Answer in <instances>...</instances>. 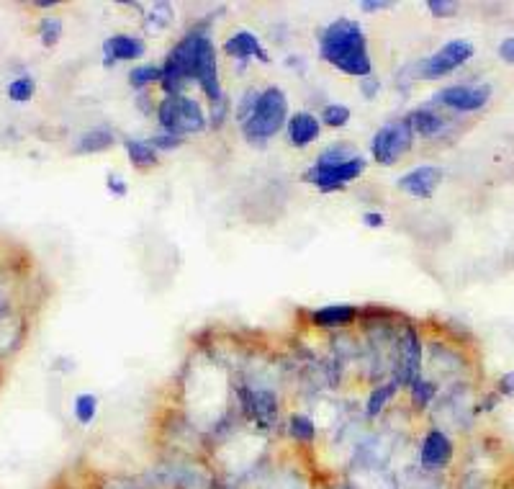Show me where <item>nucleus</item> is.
Returning a JSON list of instances; mask_svg holds the SVG:
<instances>
[{
  "label": "nucleus",
  "mask_w": 514,
  "mask_h": 489,
  "mask_svg": "<svg viewBox=\"0 0 514 489\" xmlns=\"http://www.w3.org/2000/svg\"><path fill=\"white\" fill-rule=\"evenodd\" d=\"M160 83L168 96H180L183 85L198 83V88L214 103L224 98L222 83H219L216 47L209 39V34H206V29L191 31V34H186L170 49L168 60L162 65Z\"/></svg>",
  "instance_id": "obj_1"
},
{
  "label": "nucleus",
  "mask_w": 514,
  "mask_h": 489,
  "mask_svg": "<svg viewBox=\"0 0 514 489\" xmlns=\"http://www.w3.org/2000/svg\"><path fill=\"white\" fill-rule=\"evenodd\" d=\"M319 55L353 78H371L373 62L368 55V39L358 21L337 19L319 34Z\"/></svg>",
  "instance_id": "obj_2"
},
{
  "label": "nucleus",
  "mask_w": 514,
  "mask_h": 489,
  "mask_svg": "<svg viewBox=\"0 0 514 489\" xmlns=\"http://www.w3.org/2000/svg\"><path fill=\"white\" fill-rule=\"evenodd\" d=\"M288 116V98L281 88H268L257 96L250 116L242 121V132L250 142H268L281 132Z\"/></svg>",
  "instance_id": "obj_3"
},
{
  "label": "nucleus",
  "mask_w": 514,
  "mask_h": 489,
  "mask_svg": "<svg viewBox=\"0 0 514 489\" xmlns=\"http://www.w3.org/2000/svg\"><path fill=\"white\" fill-rule=\"evenodd\" d=\"M157 119H160L162 129L175 137L186 139V134L204 132L206 129V114L201 109V103L193 101L188 96H165L157 106Z\"/></svg>",
  "instance_id": "obj_4"
},
{
  "label": "nucleus",
  "mask_w": 514,
  "mask_h": 489,
  "mask_svg": "<svg viewBox=\"0 0 514 489\" xmlns=\"http://www.w3.org/2000/svg\"><path fill=\"white\" fill-rule=\"evenodd\" d=\"M473 55H476V49H473V44L468 42V39H453V42L443 44V47L437 49L435 55L419 62L417 73L422 80L448 78V75L455 73L458 67L471 62Z\"/></svg>",
  "instance_id": "obj_5"
},
{
  "label": "nucleus",
  "mask_w": 514,
  "mask_h": 489,
  "mask_svg": "<svg viewBox=\"0 0 514 489\" xmlns=\"http://www.w3.org/2000/svg\"><path fill=\"white\" fill-rule=\"evenodd\" d=\"M412 142H414V132L412 127H409V119L391 121V124H386V127H381L376 132L371 152L373 157H376L378 165L391 168V165L399 163V157L404 155V152H409Z\"/></svg>",
  "instance_id": "obj_6"
},
{
  "label": "nucleus",
  "mask_w": 514,
  "mask_h": 489,
  "mask_svg": "<svg viewBox=\"0 0 514 489\" xmlns=\"http://www.w3.org/2000/svg\"><path fill=\"white\" fill-rule=\"evenodd\" d=\"M365 170V160L363 157H353V160H347V163H337V165H319L314 163V168L306 170L304 181L311 183V186H317L319 191L329 194V191H342L345 186L360 178V173Z\"/></svg>",
  "instance_id": "obj_7"
},
{
  "label": "nucleus",
  "mask_w": 514,
  "mask_h": 489,
  "mask_svg": "<svg viewBox=\"0 0 514 489\" xmlns=\"http://www.w3.org/2000/svg\"><path fill=\"white\" fill-rule=\"evenodd\" d=\"M491 98V85H450L437 93L435 103L445 106L450 111H461V114H473L481 111Z\"/></svg>",
  "instance_id": "obj_8"
},
{
  "label": "nucleus",
  "mask_w": 514,
  "mask_h": 489,
  "mask_svg": "<svg viewBox=\"0 0 514 489\" xmlns=\"http://www.w3.org/2000/svg\"><path fill=\"white\" fill-rule=\"evenodd\" d=\"M422 371V343L412 325L404 327V333L399 338V363H396V384L401 387H412L419 379Z\"/></svg>",
  "instance_id": "obj_9"
},
{
  "label": "nucleus",
  "mask_w": 514,
  "mask_h": 489,
  "mask_svg": "<svg viewBox=\"0 0 514 489\" xmlns=\"http://www.w3.org/2000/svg\"><path fill=\"white\" fill-rule=\"evenodd\" d=\"M440 183H443V170L437 165H419V168L409 170L407 176H401L396 186L412 199H430Z\"/></svg>",
  "instance_id": "obj_10"
},
{
  "label": "nucleus",
  "mask_w": 514,
  "mask_h": 489,
  "mask_svg": "<svg viewBox=\"0 0 514 489\" xmlns=\"http://www.w3.org/2000/svg\"><path fill=\"white\" fill-rule=\"evenodd\" d=\"M453 461V441L443 430H430L419 446V464L430 471H440Z\"/></svg>",
  "instance_id": "obj_11"
},
{
  "label": "nucleus",
  "mask_w": 514,
  "mask_h": 489,
  "mask_svg": "<svg viewBox=\"0 0 514 489\" xmlns=\"http://www.w3.org/2000/svg\"><path fill=\"white\" fill-rule=\"evenodd\" d=\"M147 47L139 37H129V34H114L103 42V55H106V65H116L124 60H139L144 57Z\"/></svg>",
  "instance_id": "obj_12"
},
{
  "label": "nucleus",
  "mask_w": 514,
  "mask_h": 489,
  "mask_svg": "<svg viewBox=\"0 0 514 489\" xmlns=\"http://www.w3.org/2000/svg\"><path fill=\"white\" fill-rule=\"evenodd\" d=\"M319 132H322V124L309 111H299L288 121V139L293 147H309L311 142H317Z\"/></svg>",
  "instance_id": "obj_13"
},
{
  "label": "nucleus",
  "mask_w": 514,
  "mask_h": 489,
  "mask_svg": "<svg viewBox=\"0 0 514 489\" xmlns=\"http://www.w3.org/2000/svg\"><path fill=\"white\" fill-rule=\"evenodd\" d=\"M355 317H358V309H355L353 304H329V307L314 309V312H311V322L317 327H327V330L353 325Z\"/></svg>",
  "instance_id": "obj_14"
},
{
  "label": "nucleus",
  "mask_w": 514,
  "mask_h": 489,
  "mask_svg": "<svg viewBox=\"0 0 514 489\" xmlns=\"http://www.w3.org/2000/svg\"><path fill=\"white\" fill-rule=\"evenodd\" d=\"M224 52H227L229 57H240V60H263L268 62V52L263 49V44L257 42L255 34H250V31H237V34H232V37L224 42Z\"/></svg>",
  "instance_id": "obj_15"
},
{
  "label": "nucleus",
  "mask_w": 514,
  "mask_h": 489,
  "mask_svg": "<svg viewBox=\"0 0 514 489\" xmlns=\"http://www.w3.org/2000/svg\"><path fill=\"white\" fill-rule=\"evenodd\" d=\"M409 127H412L414 137H435L445 129V116H440L437 111L432 109H417L407 116Z\"/></svg>",
  "instance_id": "obj_16"
},
{
  "label": "nucleus",
  "mask_w": 514,
  "mask_h": 489,
  "mask_svg": "<svg viewBox=\"0 0 514 489\" xmlns=\"http://www.w3.org/2000/svg\"><path fill=\"white\" fill-rule=\"evenodd\" d=\"M126 152H129V163L139 170H147L160 163L157 160V150L150 142H144V139H129L126 142Z\"/></svg>",
  "instance_id": "obj_17"
},
{
  "label": "nucleus",
  "mask_w": 514,
  "mask_h": 489,
  "mask_svg": "<svg viewBox=\"0 0 514 489\" xmlns=\"http://www.w3.org/2000/svg\"><path fill=\"white\" fill-rule=\"evenodd\" d=\"M114 145V132L111 129H93V132H85L75 145L78 155H90V152H103Z\"/></svg>",
  "instance_id": "obj_18"
},
{
  "label": "nucleus",
  "mask_w": 514,
  "mask_h": 489,
  "mask_svg": "<svg viewBox=\"0 0 514 489\" xmlns=\"http://www.w3.org/2000/svg\"><path fill=\"white\" fill-rule=\"evenodd\" d=\"M247 412H250L252 417H255L257 423L268 425L270 420L275 417V399L273 394H265V392H255L252 394V402L247 399Z\"/></svg>",
  "instance_id": "obj_19"
},
{
  "label": "nucleus",
  "mask_w": 514,
  "mask_h": 489,
  "mask_svg": "<svg viewBox=\"0 0 514 489\" xmlns=\"http://www.w3.org/2000/svg\"><path fill=\"white\" fill-rule=\"evenodd\" d=\"M72 412L80 425H90L98 415V397L96 394H78L72 402Z\"/></svg>",
  "instance_id": "obj_20"
},
{
  "label": "nucleus",
  "mask_w": 514,
  "mask_h": 489,
  "mask_svg": "<svg viewBox=\"0 0 514 489\" xmlns=\"http://www.w3.org/2000/svg\"><path fill=\"white\" fill-rule=\"evenodd\" d=\"M34 93H36V83L34 78H29V75H21V78H16L13 83H8V98L16 103L31 101Z\"/></svg>",
  "instance_id": "obj_21"
},
{
  "label": "nucleus",
  "mask_w": 514,
  "mask_h": 489,
  "mask_svg": "<svg viewBox=\"0 0 514 489\" xmlns=\"http://www.w3.org/2000/svg\"><path fill=\"white\" fill-rule=\"evenodd\" d=\"M160 80H162V67L157 65L134 67L132 73H129V85H132V88H144V85L160 83Z\"/></svg>",
  "instance_id": "obj_22"
},
{
  "label": "nucleus",
  "mask_w": 514,
  "mask_h": 489,
  "mask_svg": "<svg viewBox=\"0 0 514 489\" xmlns=\"http://www.w3.org/2000/svg\"><path fill=\"white\" fill-rule=\"evenodd\" d=\"M396 387H399L396 381H389V384H381V387H378V389H373L371 399H368V415L376 417L378 412H381L383 407H386V402H389V399L394 397Z\"/></svg>",
  "instance_id": "obj_23"
},
{
  "label": "nucleus",
  "mask_w": 514,
  "mask_h": 489,
  "mask_svg": "<svg viewBox=\"0 0 514 489\" xmlns=\"http://www.w3.org/2000/svg\"><path fill=\"white\" fill-rule=\"evenodd\" d=\"M291 435L299 443H311L314 438H317V425L311 423L309 417L293 415L291 417Z\"/></svg>",
  "instance_id": "obj_24"
},
{
  "label": "nucleus",
  "mask_w": 514,
  "mask_h": 489,
  "mask_svg": "<svg viewBox=\"0 0 514 489\" xmlns=\"http://www.w3.org/2000/svg\"><path fill=\"white\" fill-rule=\"evenodd\" d=\"M322 121L332 129L345 127L347 121H350V109H347L345 103H329V106H324L322 111Z\"/></svg>",
  "instance_id": "obj_25"
},
{
  "label": "nucleus",
  "mask_w": 514,
  "mask_h": 489,
  "mask_svg": "<svg viewBox=\"0 0 514 489\" xmlns=\"http://www.w3.org/2000/svg\"><path fill=\"white\" fill-rule=\"evenodd\" d=\"M62 37V21L57 19V16H47V19H42V24H39V39H42L44 47H54V44L60 42Z\"/></svg>",
  "instance_id": "obj_26"
},
{
  "label": "nucleus",
  "mask_w": 514,
  "mask_h": 489,
  "mask_svg": "<svg viewBox=\"0 0 514 489\" xmlns=\"http://www.w3.org/2000/svg\"><path fill=\"white\" fill-rule=\"evenodd\" d=\"M353 157H358V152H355L353 147L332 145L329 150H324L322 155H319L317 163L319 165H337V163H347V160H353Z\"/></svg>",
  "instance_id": "obj_27"
},
{
  "label": "nucleus",
  "mask_w": 514,
  "mask_h": 489,
  "mask_svg": "<svg viewBox=\"0 0 514 489\" xmlns=\"http://www.w3.org/2000/svg\"><path fill=\"white\" fill-rule=\"evenodd\" d=\"M409 389H412V399L417 402V407H427L432 402V397H435V384L425 381L422 376Z\"/></svg>",
  "instance_id": "obj_28"
},
{
  "label": "nucleus",
  "mask_w": 514,
  "mask_h": 489,
  "mask_svg": "<svg viewBox=\"0 0 514 489\" xmlns=\"http://www.w3.org/2000/svg\"><path fill=\"white\" fill-rule=\"evenodd\" d=\"M170 19H173V16H170L168 3H157V6L147 13V26L155 31H160L170 24Z\"/></svg>",
  "instance_id": "obj_29"
},
{
  "label": "nucleus",
  "mask_w": 514,
  "mask_h": 489,
  "mask_svg": "<svg viewBox=\"0 0 514 489\" xmlns=\"http://www.w3.org/2000/svg\"><path fill=\"white\" fill-rule=\"evenodd\" d=\"M427 8H430L432 16H437V19H448V16H455L458 3H453V0H430Z\"/></svg>",
  "instance_id": "obj_30"
},
{
  "label": "nucleus",
  "mask_w": 514,
  "mask_h": 489,
  "mask_svg": "<svg viewBox=\"0 0 514 489\" xmlns=\"http://www.w3.org/2000/svg\"><path fill=\"white\" fill-rule=\"evenodd\" d=\"M147 142H150V145L155 147V150H175V147L183 145V139L175 137V134H168V132L157 134V137L147 139Z\"/></svg>",
  "instance_id": "obj_31"
},
{
  "label": "nucleus",
  "mask_w": 514,
  "mask_h": 489,
  "mask_svg": "<svg viewBox=\"0 0 514 489\" xmlns=\"http://www.w3.org/2000/svg\"><path fill=\"white\" fill-rule=\"evenodd\" d=\"M224 114H227V96L219 98V101L214 103V111H211V124H214V127H222Z\"/></svg>",
  "instance_id": "obj_32"
},
{
  "label": "nucleus",
  "mask_w": 514,
  "mask_h": 489,
  "mask_svg": "<svg viewBox=\"0 0 514 489\" xmlns=\"http://www.w3.org/2000/svg\"><path fill=\"white\" fill-rule=\"evenodd\" d=\"M106 186H108V191L116 196V199H124L126 191H129V188H126V183L121 181V176H108Z\"/></svg>",
  "instance_id": "obj_33"
},
{
  "label": "nucleus",
  "mask_w": 514,
  "mask_h": 489,
  "mask_svg": "<svg viewBox=\"0 0 514 489\" xmlns=\"http://www.w3.org/2000/svg\"><path fill=\"white\" fill-rule=\"evenodd\" d=\"M391 6H394L391 0H363V3H360V11L376 13V11H386V8H391Z\"/></svg>",
  "instance_id": "obj_34"
},
{
  "label": "nucleus",
  "mask_w": 514,
  "mask_h": 489,
  "mask_svg": "<svg viewBox=\"0 0 514 489\" xmlns=\"http://www.w3.org/2000/svg\"><path fill=\"white\" fill-rule=\"evenodd\" d=\"M499 57H502L504 62H509V65H514V37L504 39L502 44H499Z\"/></svg>",
  "instance_id": "obj_35"
},
{
  "label": "nucleus",
  "mask_w": 514,
  "mask_h": 489,
  "mask_svg": "<svg viewBox=\"0 0 514 489\" xmlns=\"http://www.w3.org/2000/svg\"><path fill=\"white\" fill-rule=\"evenodd\" d=\"M499 394L502 397H514V371H509V374L499 379Z\"/></svg>",
  "instance_id": "obj_36"
},
{
  "label": "nucleus",
  "mask_w": 514,
  "mask_h": 489,
  "mask_svg": "<svg viewBox=\"0 0 514 489\" xmlns=\"http://www.w3.org/2000/svg\"><path fill=\"white\" fill-rule=\"evenodd\" d=\"M363 224L365 227H373V230H376V227H383V224H386V217H383L381 212H365Z\"/></svg>",
  "instance_id": "obj_37"
},
{
  "label": "nucleus",
  "mask_w": 514,
  "mask_h": 489,
  "mask_svg": "<svg viewBox=\"0 0 514 489\" xmlns=\"http://www.w3.org/2000/svg\"><path fill=\"white\" fill-rule=\"evenodd\" d=\"M360 85H363V88H365V96H368V98L376 96V91H378V88H381V83H378V80L373 78V75H371V78L360 80Z\"/></svg>",
  "instance_id": "obj_38"
},
{
  "label": "nucleus",
  "mask_w": 514,
  "mask_h": 489,
  "mask_svg": "<svg viewBox=\"0 0 514 489\" xmlns=\"http://www.w3.org/2000/svg\"><path fill=\"white\" fill-rule=\"evenodd\" d=\"M36 6H39V8H54V6H57V0H36Z\"/></svg>",
  "instance_id": "obj_39"
}]
</instances>
